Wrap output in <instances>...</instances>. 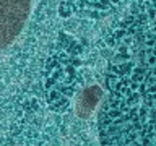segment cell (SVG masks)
I'll list each match as a JSON object with an SVG mask.
<instances>
[{
  "label": "cell",
  "mask_w": 156,
  "mask_h": 146,
  "mask_svg": "<svg viewBox=\"0 0 156 146\" xmlns=\"http://www.w3.org/2000/svg\"><path fill=\"white\" fill-rule=\"evenodd\" d=\"M102 97H104V89L101 86L93 85L85 88L78 94L76 99V115L81 117V119L90 117L96 110V107L102 102Z\"/></svg>",
  "instance_id": "cell-3"
},
{
  "label": "cell",
  "mask_w": 156,
  "mask_h": 146,
  "mask_svg": "<svg viewBox=\"0 0 156 146\" xmlns=\"http://www.w3.org/2000/svg\"><path fill=\"white\" fill-rule=\"evenodd\" d=\"M107 46L99 138L114 146H156V0H136Z\"/></svg>",
  "instance_id": "cell-1"
},
{
  "label": "cell",
  "mask_w": 156,
  "mask_h": 146,
  "mask_svg": "<svg viewBox=\"0 0 156 146\" xmlns=\"http://www.w3.org/2000/svg\"><path fill=\"white\" fill-rule=\"evenodd\" d=\"M31 12V0H0V49L12 44L23 31Z\"/></svg>",
  "instance_id": "cell-2"
}]
</instances>
